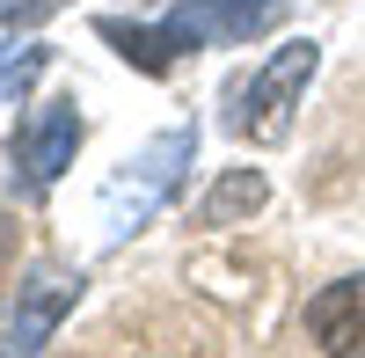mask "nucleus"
Returning <instances> with one entry per match:
<instances>
[{"label":"nucleus","instance_id":"obj_1","mask_svg":"<svg viewBox=\"0 0 365 358\" xmlns=\"http://www.w3.org/2000/svg\"><path fill=\"white\" fill-rule=\"evenodd\" d=\"M278 8L285 0H182V8L168 15V22H117V15H103L96 29L132 58V66H146V73H168L175 66V51H197V44H249L256 29H270L278 22Z\"/></svg>","mask_w":365,"mask_h":358},{"label":"nucleus","instance_id":"obj_2","mask_svg":"<svg viewBox=\"0 0 365 358\" xmlns=\"http://www.w3.org/2000/svg\"><path fill=\"white\" fill-rule=\"evenodd\" d=\"M190 154H197V125H175V132H161V139H146L139 154L110 175V190H103V249L132 242V234L154 220V205L182 183Z\"/></svg>","mask_w":365,"mask_h":358},{"label":"nucleus","instance_id":"obj_3","mask_svg":"<svg viewBox=\"0 0 365 358\" xmlns=\"http://www.w3.org/2000/svg\"><path fill=\"white\" fill-rule=\"evenodd\" d=\"M314 66H322V44L314 37H292V44H278L263 58V66L249 73L227 96V132L234 139H285L292 132V103H299V88L314 81Z\"/></svg>","mask_w":365,"mask_h":358},{"label":"nucleus","instance_id":"obj_4","mask_svg":"<svg viewBox=\"0 0 365 358\" xmlns=\"http://www.w3.org/2000/svg\"><path fill=\"white\" fill-rule=\"evenodd\" d=\"M81 110L73 103H44V110H29L22 125H15V146H8V183L15 198H44L58 175L73 168V146H81Z\"/></svg>","mask_w":365,"mask_h":358},{"label":"nucleus","instance_id":"obj_5","mask_svg":"<svg viewBox=\"0 0 365 358\" xmlns=\"http://www.w3.org/2000/svg\"><path fill=\"white\" fill-rule=\"evenodd\" d=\"M307 337L322 358H365V278H336L307 300Z\"/></svg>","mask_w":365,"mask_h":358},{"label":"nucleus","instance_id":"obj_6","mask_svg":"<svg viewBox=\"0 0 365 358\" xmlns=\"http://www.w3.org/2000/svg\"><path fill=\"white\" fill-rule=\"evenodd\" d=\"M66 307H73V285H58V278H37V285L22 292V314H15V344H22V351H37V344L51 337V322L66 314Z\"/></svg>","mask_w":365,"mask_h":358},{"label":"nucleus","instance_id":"obj_7","mask_svg":"<svg viewBox=\"0 0 365 358\" xmlns=\"http://www.w3.org/2000/svg\"><path fill=\"white\" fill-rule=\"evenodd\" d=\"M263 198H270L263 175H256V168H234V175H220V190L197 205V227H227V220H241V213H256Z\"/></svg>","mask_w":365,"mask_h":358},{"label":"nucleus","instance_id":"obj_8","mask_svg":"<svg viewBox=\"0 0 365 358\" xmlns=\"http://www.w3.org/2000/svg\"><path fill=\"white\" fill-rule=\"evenodd\" d=\"M44 66H51L44 44H29V37H22V44H0V96H22V88L37 81Z\"/></svg>","mask_w":365,"mask_h":358},{"label":"nucleus","instance_id":"obj_9","mask_svg":"<svg viewBox=\"0 0 365 358\" xmlns=\"http://www.w3.org/2000/svg\"><path fill=\"white\" fill-rule=\"evenodd\" d=\"M51 8H66V0H0V22H37Z\"/></svg>","mask_w":365,"mask_h":358},{"label":"nucleus","instance_id":"obj_10","mask_svg":"<svg viewBox=\"0 0 365 358\" xmlns=\"http://www.w3.org/2000/svg\"><path fill=\"white\" fill-rule=\"evenodd\" d=\"M0 358H8V351H0Z\"/></svg>","mask_w":365,"mask_h":358}]
</instances>
